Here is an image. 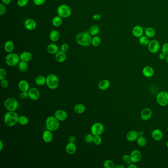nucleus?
Returning a JSON list of instances; mask_svg holds the SVG:
<instances>
[{
  "label": "nucleus",
  "mask_w": 168,
  "mask_h": 168,
  "mask_svg": "<svg viewBox=\"0 0 168 168\" xmlns=\"http://www.w3.org/2000/svg\"><path fill=\"white\" fill-rule=\"evenodd\" d=\"M93 143L96 145H100L102 143V139L100 136H94Z\"/></svg>",
  "instance_id": "a19ab883"
},
{
  "label": "nucleus",
  "mask_w": 168,
  "mask_h": 168,
  "mask_svg": "<svg viewBox=\"0 0 168 168\" xmlns=\"http://www.w3.org/2000/svg\"><path fill=\"white\" fill-rule=\"evenodd\" d=\"M7 76V71L4 68L0 69V80L5 79Z\"/></svg>",
  "instance_id": "79ce46f5"
},
{
  "label": "nucleus",
  "mask_w": 168,
  "mask_h": 168,
  "mask_svg": "<svg viewBox=\"0 0 168 168\" xmlns=\"http://www.w3.org/2000/svg\"><path fill=\"white\" fill-rule=\"evenodd\" d=\"M89 32L92 36H96L100 32V28L97 25H93L90 28Z\"/></svg>",
  "instance_id": "f704fd0d"
},
{
  "label": "nucleus",
  "mask_w": 168,
  "mask_h": 168,
  "mask_svg": "<svg viewBox=\"0 0 168 168\" xmlns=\"http://www.w3.org/2000/svg\"><path fill=\"white\" fill-rule=\"evenodd\" d=\"M166 146H167V148H168V141H167V142Z\"/></svg>",
  "instance_id": "e2e57ef3"
},
{
  "label": "nucleus",
  "mask_w": 168,
  "mask_h": 168,
  "mask_svg": "<svg viewBox=\"0 0 168 168\" xmlns=\"http://www.w3.org/2000/svg\"><path fill=\"white\" fill-rule=\"evenodd\" d=\"M18 68L20 72H24L26 71L28 68V65L27 62L20 61L18 64Z\"/></svg>",
  "instance_id": "72a5a7b5"
},
{
  "label": "nucleus",
  "mask_w": 168,
  "mask_h": 168,
  "mask_svg": "<svg viewBox=\"0 0 168 168\" xmlns=\"http://www.w3.org/2000/svg\"><path fill=\"white\" fill-rule=\"evenodd\" d=\"M69 49V46L67 43H63L61 46V50L64 52H66L68 51Z\"/></svg>",
  "instance_id": "de8ad7c7"
},
{
  "label": "nucleus",
  "mask_w": 168,
  "mask_h": 168,
  "mask_svg": "<svg viewBox=\"0 0 168 168\" xmlns=\"http://www.w3.org/2000/svg\"><path fill=\"white\" fill-rule=\"evenodd\" d=\"M42 138L43 141L46 143H50L53 139V134L52 133V131L47 129L45 130L43 133Z\"/></svg>",
  "instance_id": "6ab92c4d"
},
{
  "label": "nucleus",
  "mask_w": 168,
  "mask_h": 168,
  "mask_svg": "<svg viewBox=\"0 0 168 168\" xmlns=\"http://www.w3.org/2000/svg\"><path fill=\"white\" fill-rule=\"evenodd\" d=\"M20 60L28 62L32 60V54L30 52H23L20 55Z\"/></svg>",
  "instance_id": "393cba45"
},
{
  "label": "nucleus",
  "mask_w": 168,
  "mask_h": 168,
  "mask_svg": "<svg viewBox=\"0 0 168 168\" xmlns=\"http://www.w3.org/2000/svg\"><path fill=\"white\" fill-rule=\"evenodd\" d=\"M45 126L47 129L54 132L58 130L60 127V122L54 116H49L45 120Z\"/></svg>",
  "instance_id": "7ed1b4c3"
},
{
  "label": "nucleus",
  "mask_w": 168,
  "mask_h": 168,
  "mask_svg": "<svg viewBox=\"0 0 168 168\" xmlns=\"http://www.w3.org/2000/svg\"><path fill=\"white\" fill-rule=\"evenodd\" d=\"M145 34L149 38H152L156 35L155 30L152 27H147L145 30Z\"/></svg>",
  "instance_id": "7c9ffc66"
},
{
  "label": "nucleus",
  "mask_w": 168,
  "mask_h": 168,
  "mask_svg": "<svg viewBox=\"0 0 168 168\" xmlns=\"http://www.w3.org/2000/svg\"><path fill=\"white\" fill-rule=\"evenodd\" d=\"M20 55L15 53H8L5 57V63L10 67H14L20 62Z\"/></svg>",
  "instance_id": "39448f33"
},
{
  "label": "nucleus",
  "mask_w": 168,
  "mask_h": 168,
  "mask_svg": "<svg viewBox=\"0 0 168 168\" xmlns=\"http://www.w3.org/2000/svg\"><path fill=\"white\" fill-rule=\"evenodd\" d=\"M142 72H143V75L147 78L152 77H153V75L154 74V71L153 68L149 66H147L144 67L143 69Z\"/></svg>",
  "instance_id": "412c9836"
},
{
  "label": "nucleus",
  "mask_w": 168,
  "mask_h": 168,
  "mask_svg": "<svg viewBox=\"0 0 168 168\" xmlns=\"http://www.w3.org/2000/svg\"><path fill=\"white\" fill-rule=\"evenodd\" d=\"M12 0H2V3L4 5H9L11 3Z\"/></svg>",
  "instance_id": "6e6d98bb"
},
{
  "label": "nucleus",
  "mask_w": 168,
  "mask_h": 168,
  "mask_svg": "<svg viewBox=\"0 0 168 168\" xmlns=\"http://www.w3.org/2000/svg\"><path fill=\"white\" fill-rule=\"evenodd\" d=\"M101 19V15L99 14H96L93 16V19L94 20H99Z\"/></svg>",
  "instance_id": "5fc2aeb1"
},
{
  "label": "nucleus",
  "mask_w": 168,
  "mask_h": 168,
  "mask_svg": "<svg viewBox=\"0 0 168 168\" xmlns=\"http://www.w3.org/2000/svg\"><path fill=\"white\" fill-rule=\"evenodd\" d=\"M166 61L168 63V55H167L166 58Z\"/></svg>",
  "instance_id": "680f3d73"
},
{
  "label": "nucleus",
  "mask_w": 168,
  "mask_h": 168,
  "mask_svg": "<svg viewBox=\"0 0 168 168\" xmlns=\"http://www.w3.org/2000/svg\"><path fill=\"white\" fill-rule=\"evenodd\" d=\"M7 11V8L3 3H0V15L5 14Z\"/></svg>",
  "instance_id": "c03bdc74"
},
{
  "label": "nucleus",
  "mask_w": 168,
  "mask_h": 168,
  "mask_svg": "<svg viewBox=\"0 0 168 168\" xmlns=\"http://www.w3.org/2000/svg\"><path fill=\"white\" fill-rule=\"evenodd\" d=\"M152 136L155 141H160L163 138V132L159 129H155L152 132Z\"/></svg>",
  "instance_id": "aec40b11"
},
{
  "label": "nucleus",
  "mask_w": 168,
  "mask_h": 168,
  "mask_svg": "<svg viewBox=\"0 0 168 168\" xmlns=\"http://www.w3.org/2000/svg\"><path fill=\"white\" fill-rule=\"evenodd\" d=\"M103 166L105 168H115V165L112 160L107 159L104 162Z\"/></svg>",
  "instance_id": "c9c22d12"
},
{
  "label": "nucleus",
  "mask_w": 168,
  "mask_h": 168,
  "mask_svg": "<svg viewBox=\"0 0 168 168\" xmlns=\"http://www.w3.org/2000/svg\"><path fill=\"white\" fill-rule=\"evenodd\" d=\"M4 147V145H3V142L2 140L0 141V151H2Z\"/></svg>",
  "instance_id": "4d7b16f0"
},
{
  "label": "nucleus",
  "mask_w": 168,
  "mask_h": 168,
  "mask_svg": "<svg viewBox=\"0 0 168 168\" xmlns=\"http://www.w3.org/2000/svg\"><path fill=\"white\" fill-rule=\"evenodd\" d=\"M1 86H2L3 88H6L8 86L9 84H8V80H5V79H4V80H1Z\"/></svg>",
  "instance_id": "09e8293b"
},
{
  "label": "nucleus",
  "mask_w": 168,
  "mask_h": 168,
  "mask_svg": "<svg viewBox=\"0 0 168 168\" xmlns=\"http://www.w3.org/2000/svg\"><path fill=\"white\" fill-rule=\"evenodd\" d=\"M138 167L134 164H131L128 166V168H137Z\"/></svg>",
  "instance_id": "13d9d810"
},
{
  "label": "nucleus",
  "mask_w": 168,
  "mask_h": 168,
  "mask_svg": "<svg viewBox=\"0 0 168 168\" xmlns=\"http://www.w3.org/2000/svg\"><path fill=\"white\" fill-rule=\"evenodd\" d=\"M46 84L48 88L54 90L59 85V79L56 75L51 73L46 77Z\"/></svg>",
  "instance_id": "20e7f679"
},
{
  "label": "nucleus",
  "mask_w": 168,
  "mask_h": 168,
  "mask_svg": "<svg viewBox=\"0 0 168 168\" xmlns=\"http://www.w3.org/2000/svg\"><path fill=\"white\" fill-rule=\"evenodd\" d=\"M167 131H168V127H167Z\"/></svg>",
  "instance_id": "0e129e2a"
},
{
  "label": "nucleus",
  "mask_w": 168,
  "mask_h": 168,
  "mask_svg": "<svg viewBox=\"0 0 168 168\" xmlns=\"http://www.w3.org/2000/svg\"><path fill=\"white\" fill-rule=\"evenodd\" d=\"M18 87L21 92H28L30 89V85L27 80H20L18 84Z\"/></svg>",
  "instance_id": "4be33fe9"
},
{
  "label": "nucleus",
  "mask_w": 168,
  "mask_h": 168,
  "mask_svg": "<svg viewBox=\"0 0 168 168\" xmlns=\"http://www.w3.org/2000/svg\"><path fill=\"white\" fill-rule=\"evenodd\" d=\"M73 110L75 113L82 114L85 111V107L82 104H78L75 106Z\"/></svg>",
  "instance_id": "c85d7f7f"
},
{
  "label": "nucleus",
  "mask_w": 168,
  "mask_h": 168,
  "mask_svg": "<svg viewBox=\"0 0 168 168\" xmlns=\"http://www.w3.org/2000/svg\"><path fill=\"white\" fill-rule=\"evenodd\" d=\"M63 23V20L61 17L59 15L55 16L52 20V24L54 27H58L60 26Z\"/></svg>",
  "instance_id": "473e14b6"
},
{
  "label": "nucleus",
  "mask_w": 168,
  "mask_h": 168,
  "mask_svg": "<svg viewBox=\"0 0 168 168\" xmlns=\"http://www.w3.org/2000/svg\"><path fill=\"white\" fill-rule=\"evenodd\" d=\"M55 59L59 63H63L67 59L66 52L62 51H59L55 54Z\"/></svg>",
  "instance_id": "5701e85b"
},
{
  "label": "nucleus",
  "mask_w": 168,
  "mask_h": 168,
  "mask_svg": "<svg viewBox=\"0 0 168 168\" xmlns=\"http://www.w3.org/2000/svg\"><path fill=\"white\" fill-rule=\"evenodd\" d=\"M35 83L38 86H43L46 84V77L43 75H38L35 78Z\"/></svg>",
  "instance_id": "c756f323"
},
{
  "label": "nucleus",
  "mask_w": 168,
  "mask_h": 168,
  "mask_svg": "<svg viewBox=\"0 0 168 168\" xmlns=\"http://www.w3.org/2000/svg\"><path fill=\"white\" fill-rule=\"evenodd\" d=\"M69 142H71V143H75V141H76V138L75 136H73V135H72L71 136L69 137Z\"/></svg>",
  "instance_id": "603ef678"
},
{
  "label": "nucleus",
  "mask_w": 168,
  "mask_h": 168,
  "mask_svg": "<svg viewBox=\"0 0 168 168\" xmlns=\"http://www.w3.org/2000/svg\"><path fill=\"white\" fill-rule=\"evenodd\" d=\"M14 48V43L11 40H8L4 45V49L8 53H11L13 51Z\"/></svg>",
  "instance_id": "bb28decb"
},
{
  "label": "nucleus",
  "mask_w": 168,
  "mask_h": 168,
  "mask_svg": "<svg viewBox=\"0 0 168 168\" xmlns=\"http://www.w3.org/2000/svg\"><path fill=\"white\" fill-rule=\"evenodd\" d=\"M139 42H140V44L143 46H147L148 45V44L149 43V38L147 37V36H141L140 37V39H139Z\"/></svg>",
  "instance_id": "4c0bfd02"
},
{
  "label": "nucleus",
  "mask_w": 168,
  "mask_h": 168,
  "mask_svg": "<svg viewBox=\"0 0 168 168\" xmlns=\"http://www.w3.org/2000/svg\"><path fill=\"white\" fill-rule=\"evenodd\" d=\"M92 35L89 31L81 32L75 37V41L82 47H87L91 44Z\"/></svg>",
  "instance_id": "f257e3e1"
},
{
  "label": "nucleus",
  "mask_w": 168,
  "mask_h": 168,
  "mask_svg": "<svg viewBox=\"0 0 168 168\" xmlns=\"http://www.w3.org/2000/svg\"><path fill=\"white\" fill-rule=\"evenodd\" d=\"M152 112L150 108H147L142 110L141 113V117L143 121H147L152 118Z\"/></svg>",
  "instance_id": "4468645a"
},
{
  "label": "nucleus",
  "mask_w": 168,
  "mask_h": 168,
  "mask_svg": "<svg viewBox=\"0 0 168 168\" xmlns=\"http://www.w3.org/2000/svg\"><path fill=\"white\" fill-rule=\"evenodd\" d=\"M4 106L8 111L15 112L19 108V102L16 99L8 98L4 101Z\"/></svg>",
  "instance_id": "423d86ee"
},
{
  "label": "nucleus",
  "mask_w": 168,
  "mask_h": 168,
  "mask_svg": "<svg viewBox=\"0 0 168 168\" xmlns=\"http://www.w3.org/2000/svg\"><path fill=\"white\" fill-rule=\"evenodd\" d=\"M19 117V115L16 112L8 111L4 115V122L7 126H14L18 123Z\"/></svg>",
  "instance_id": "f03ea898"
},
{
  "label": "nucleus",
  "mask_w": 168,
  "mask_h": 168,
  "mask_svg": "<svg viewBox=\"0 0 168 168\" xmlns=\"http://www.w3.org/2000/svg\"><path fill=\"white\" fill-rule=\"evenodd\" d=\"M147 46L148 50L152 53H157L160 49V43L158 40H153L150 41L149 43Z\"/></svg>",
  "instance_id": "9d476101"
},
{
  "label": "nucleus",
  "mask_w": 168,
  "mask_h": 168,
  "mask_svg": "<svg viewBox=\"0 0 168 168\" xmlns=\"http://www.w3.org/2000/svg\"><path fill=\"white\" fill-rule=\"evenodd\" d=\"M77 146L74 143L69 142L67 143L65 147V150L68 154L72 155L75 154L77 151Z\"/></svg>",
  "instance_id": "a211bd4d"
},
{
  "label": "nucleus",
  "mask_w": 168,
  "mask_h": 168,
  "mask_svg": "<svg viewBox=\"0 0 168 168\" xmlns=\"http://www.w3.org/2000/svg\"><path fill=\"white\" fill-rule=\"evenodd\" d=\"M139 135L138 132L136 131V130H131L129 132H128L127 134L126 139L128 141L130 142H134L136 141L137 139L138 138Z\"/></svg>",
  "instance_id": "2eb2a0df"
},
{
  "label": "nucleus",
  "mask_w": 168,
  "mask_h": 168,
  "mask_svg": "<svg viewBox=\"0 0 168 168\" xmlns=\"http://www.w3.org/2000/svg\"></svg>",
  "instance_id": "69168bd1"
},
{
  "label": "nucleus",
  "mask_w": 168,
  "mask_h": 168,
  "mask_svg": "<svg viewBox=\"0 0 168 168\" xmlns=\"http://www.w3.org/2000/svg\"><path fill=\"white\" fill-rule=\"evenodd\" d=\"M20 98L23 99H25L28 97V92H21L20 93Z\"/></svg>",
  "instance_id": "8fccbe9b"
},
{
  "label": "nucleus",
  "mask_w": 168,
  "mask_h": 168,
  "mask_svg": "<svg viewBox=\"0 0 168 168\" xmlns=\"http://www.w3.org/2000/svg\"><path fill=\"white\" fill-rule=\"evenodd\" d=\"M28 92L29 98L33 101H37L40 97V92L37 88L35 87L30 88Z\"/></svg>",
  "instance_id": "f8f14e48"
},
{
  "label": "nucleus",
  "mask_w": 168,
  "mask_h": 168,
  "mask_svg": "<svg viewBox=\"0 0 168 168\" xmlns=\"http://www.w3.org/2000/svg\"><path fill=\"white\" fill-rule=\"evenodd\" d=\"M122 159H123L124 161L125 162H131L130 160V155L124 154L122 156Z\"/></svg>",
  "instance_id": "3c124183"
},
{
  "label": "nucleus",
  "mask_w": 168,
  "mask_h": 168,
  "mask_svg": "<svg viewBox=\"0 0 168 168\" xmlns=\"http://www.w3.org/2000/svg\"><path fill=\"white\" fill-rule=\"evenodd\" d=\"M136 141V143L140 147H143L146 146V145L147 143V139L145 138L143 136H139L138 138L137 139Z\"/></svg>",
  "instance_id": "2f4dec72"
},
{
  "label": "nucleus",
  "mask_w": 168,
  "mask_h": 168,
  "mask_svg": "<svg viewBox=\"0 0 168 168\" xmlns=\"http://www.w3.org/2000/svg\"><path fill=\"white\" fill-rule=\"evenodd\" d=\"M47 50L49 54H55L59 51V47L56 44L50 43L47 47Z\"/></svg>",
  "instance_id": "a878e982"
},
{
  "label": "nucleus",
  "mask_w": 168,
  "mask_h": 168,
  "mask_svg": "<svg viewBox=\"0 0 168 168\" xmlns=\"http://www.w3.org/2000/svg\"><path fill=\"white\" fill-rule=\"evenodd\" d=\"M145 33L143 28L139 26L136 25L134 27L132 30V34L134 35V36L136 38H139L143 36V33Z\"/></svg>",
  "instance_id": "f3484780"
},
{
  "label": "nucleus",
  "mask_w": 168,
  "mask_h": 168,
  "mask_svg": "<svg viewBox=\"0 0 168 168\" xmlns=\"http://www.w3.org/2000/svg\"><path fill=\"white\" fill-rule=\"evenodd\" d=\"M29 0H17V3L19 7H24L27 5Z\"/></svg>",
  "instance_id": "37998d69"
},
{
  "label": "nucleus",
  "mask_w": 168,
  "mask_h": 168,
  "mask_svg": "<svg viewBox=\"0 0 168 168\" xmlns=\"http://www.w3.org/2000/svg\"><path fill=\"white\" fill-rule=\"evenodd\" d=\"M24 27L29 31L35 30L37 27V23L32 19H28L24 22Z\"/></svg>",
  "instance_id": "dca6fc26"
},
{
  "label": "nucleus",
  "mask_w": 168,
  "mask_h": 168,
  "mask_svg": "<svg viewBox=\"0 0 168 168\" xmlns=\"http://www.w3.org/2000/svg\"><path fill=\"white\" fill-rule=\"evenodd\" d=\"M54 117L59 121H64L68 118V113L64 110H58L55 112Z\"/></svg>",
  "instance_id": "ddd939ff"
},
{
  "label": "nucleus",
  "mask_w": 168,
  "mask_h": 168,
  "mask_svg": "<svg viewBox=\"0 0 168 168\" xmlns=\"http://www.w3.org/2000/svg\"><path fill=\"white\" fill-rule=\"evenodd\" d=\"M29 119L27 117L24 116V115H21L19 117V121H18V123L20 124V125H26L28 124L29 123Z\"/></svg>",
  "instance_id": "e433bc0d"
},
{
  "label": "nucleus",
  "mask_w": 168,
  "mask_h": 168,
  "mask_svg": "<svg viewBox=\"0 0 168 168\" xmlns=\"http://www.w3.org/2000/svg\"><path fill=\"white\" fill-rule=\"evenodd\" d=\"M162 51L166 55H168V43L163 45L162 47Z\"/></svg>",
  "instance_id": "a18cd8bd"
},
{
  "label": "nucleus",
  "mask_w": 168,
  "mask_h": 168,
  "mask_svg": "<svg viewBox=\"0 0 168 168\" xmlns=\"http://www.w3.org/2000/svg\"><path fill=\"white\" fill-rule=\"evenodd\" d=\"M101 43V38L100 37L95 36L94 37L92 38L91 45L94 47H98Z\"/></svg>",
  "instance_id": "58836bf2"
},
{
  "label": "nucleus",
  "mask_w": 168,
  "mask_h": 168,
  "mask_svg": "<svg viewBox=\"0 0 168 168\" xmlns=\"http://www.w3.org/2000/svg\"><path fill=\"white\" fill-rule=\"evenodd\" d=\"M167 55L165 54L163 52H162L159 55V58L160 59V60H163L164 59H166V58Z\"/></svg>",
  "instance_id": "864d4df0"
},
{
  "label": "nucleus",
  "mask_w": 168,
  "mask_h": 168,
  "mask_svg": "<svg viewBox=\"0 0 168 168\" xmlns=\"http://www.w3.org/2000/svg\"><path fill=\"white\" fill-rule=\"evenodd\" d=\"M94 137V136L92 134H88L84 137V141L87 143H93Z\"/></svg>",
  "instance_id": "ea45409f"
},
{
  "label": "nucleus",
  "mask_w": 168,
  "mask_h": 168,
  "mask_svg": "<svg viewBox=\"0 0 168 168\" xmlns=\"http://www.w3.org/2000/svg\"><path fill=\"white\" fill-rule=\"evenodd\" d=\"M130 160L133 163H138L142 158V154L139 150H134L130 154Z\"/></svg>",
  "instance_id": "9b49d317"
},
{
  "label": "nucleus",
  "mask_w": 168,
  "mask_h": 168,
  "mask_svg": "<svg viewBox=\"0 0 168 168\" xmlns=\"http://www.w3.org/2000/svg\"><path fill=\"white\" fill-rule=\"evenodd\" d=\"M115 168H125V166L122 165H118L115 166Z\"/></svg>",
  "instance_id": "052dcab7"
},
{
  "label": "nucleus",
  "mask_w": 168,
  "mask_h": 168,
  "mask_svg": "<svg viewBox=\"0 0 168 168\" xmlns=\"http://www.w3.org/2000/svg\"><path fill=\"white\" fill-rule=\"evenodd\" d=\"M57 14L62 18H67L72 14V10L67 5L62 4L57 8Z\"/></svg>",
  "instance_id": "0eeeda50"
},
{
  "label": "nucleus",
  "mask_w": 168,
  "mask_h": 168,
  "mask_svg": "<svg viewBox=\"0 0 168 168\" xmlns=\"http://www.w3.org/2000/svg\"><path fill=\"white\" fill-rule=\"evenodd\" d=\"M110 86V82L108 80H103L99 82V88L101 90L105 91L108 89Z\"/></svg>",
  "instance_id": "b1692460"
},
{
  "label": "nucleus",
  "mask_w": 168,
  "mask_h": 168,
  "mask_svg": "<svg viewBox=\"0 0 168 168\" xmlns=\"http://www.w3.org/2000/svg\"><path fill=\"white\" fill-rule=\"evenodd\" d=\"M156 101L158 105L162 107H165L168 105V92L161 91L157 95Z\"/></svg>",
  "instance_id": "6e6552de"
},
{
  "label": "nucleus",
  "mask_w": 168,
  "mask_h": 168,
  "mask_svg": "<svg viewBox=\"0 0 168 168\" xmlns=\"http://www.w3.org/2000/svg\"><path fill=\"white\" fill-rule=\"evenodd\" d=\"M60 35L59 32L57 30H52L49 34L50 40L53 42H57L60 38Z\"/></svg>",
  "instance_id": "cd10ccee"
},
{
  "label": "nucleus",
  "mask_w": 168,
  "mask_h": 168,
  "mask_svg": "<svg viewBox=\"0 0 168 168\" xmlns=\"http://www.w3.org/2000/svg\"><path fill=\"white\" fill-rule=\"evenodd\" d=\"M139 135V136H143L144 135V132L142 130H140L139 131H138Z\"/></svg>",
  "instance_id": "bf43d9fd"
},
{
  "label": "nucleus",
  "mask_w": 168,
  "mask_h": 168,
  "mask_svg": "<svg viewBox=\"0 0 168 168\" xmlns=\"http://www.w3.org/2000/svg\"><path fill=\"white\" fill-rule=\"evenodd\" d=\"M47 0H33V3L36 5L40 6L45 3Z\"/></svg>",
  "instance_id": "49530a36"
},
{
  "label": "nucleus",
  "mask_w": 168,
  "mask_h": 168,
  "mask_svg": "<svg viewBox=\"0 0 168 168\" xmlns=\"http://www.w3.org/2000/svg\"><path fill=\"white\" fill-rule=\"evenodd\" d=\"M91 133L94 136H101L103 134L105 127L103 124L99 122H96L92 125L91 129Z\"/></svg>",
  "instance_id": "1a4fd4ad"
}]
</instances>
